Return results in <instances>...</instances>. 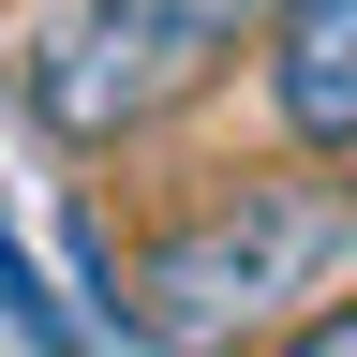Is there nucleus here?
<instances>
[{"mask_svg": "<svg viewBox=\"0 0 357 357\" xmlns=\"http://www.w3.org/2000/svg\"><path fill=\"white\" fill-rule=\"evenodd\" d=\"M253 30H268V0H45L15 89L60 149H119V134L178 119Z\"/></svg>", "mask_w": 357, "mask_h": 357, "instance_id": "2", "label": "nucleus"}, {"mask_svg": "<svg viewBox=\"0 0 357 357\" xmlns=\"http://www.w3.org/2000/svg\"><path fill=\"white\" fill-rule=\"evenodd\" d=\"M253 60H268V119L312 164H357V0H268Z\"/></svg>", "mask_w": 357, "mask_h": 357, "instance_id": "3", "label": "nucleus"}, {"mask_svg": "<svg viewBox=\"0 0 357 357\" xmlns=\"http://www.w3.org/2000/svg\"><path fill=\"white\" fill-rule=\"evenodd\" d=\"M253 357H357V283H328V298L298 312V328H268Z\"/></svg>", "mask_w": 357, "mask_h": 357, "instance_id": "4", "label": "nucleus"}, {"mask_svg": "<svg viewBox=\"0 0 357 357\" xmlns=\"http://www.w3.org/2000/svg\"><path fill=\"white\" fill-rule=\"evenodd\" d=\"M0 312H15V328H30L45 357H60V342H75V328H60V298H45V283H30V253H15V238H0Z\"/></svg>", "mask_w": 357, "mask_h": 357, "instance_id": "5", "label": "nucleus"}, {"mask_svg": "<svg viewBox=\"0 0 357 357\" xmlns=\"http://www.w3.org/2000/svg\"><path fill=\"white\" fill-rule=\"evenodd\" d=\"M328 283H357V178H328L298 149V164L223 178L208 208H178L149 238V268H134L119 328L164 342V357H238L268 328H298Z\"/></svg>", "mask_w": 357, "mask_h": 357, "instance_id": "1", "label": "nucleus"}]
</instances>
